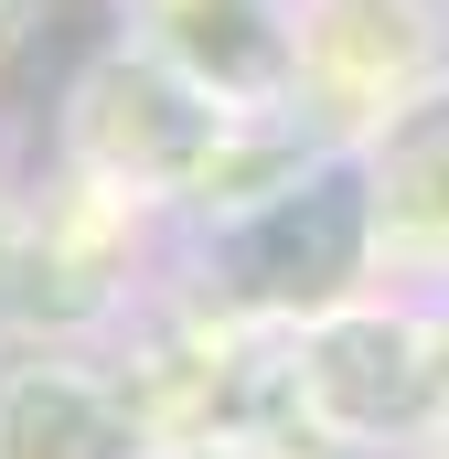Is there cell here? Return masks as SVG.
<instances>
[{"mask_svg":"<svg viewBox=\"0 0 449 459\" xmlns=\"http://www.w3.org/2000/svg\"><path fill=\"white\" fill-rule=\"evenodd\" d=\"M0 299H11V235H0Z\"/></svg>","mask_w":449,"mask_h":459,"instance_id":"ba28073f","label":"cell"},{"mask_svg":"<svg viewBox=\"0 0 449 459\" xmlns=\"http://www.w3.org/2000/svg\"><path fill=\"white\" fill-rule=\"evenodd\" d=\"M161 417L128 374H97L75 352L0 363V459H161Z\"/></svg>","mask_w":449,"mask_h":459,"instance_id":"277c9868","label":"cell"},{"mask_svg":"<svg viewBox=\"0 0 449 459\" xmlns=\"http://www.w3.org/2000/svg\"><path fill=\"white\" fill-rule=\"evenodd\" d=\"M161 459H332V449H311V438H289V428H257V417H224V428L172 438Z\"/></svg>","mask_w":449,"mask_h":459,"instance_id":"52a82bcc","label":"cell"},{"mask_svg":"<svg viewBox=\"0 0 449 459\" xmlns=\"http://www.w3.org/2000/svg\"><path fill=\"white\" fill-rule=\"evenodd\" d=\"M278 428L332 459H385L439 428V321L407 299H342L278 352Z\"/></svg>","mask_w":449,"mask_h":459,"instance_id":"7a4b0ae2","label":"cell"},{"mask_svg":"<svg viewBox=\"0 0 449 459\" xmlns=\"http://www.w3.org/2000/svg\"><path fill=\"white\" fill-rule=\"evenodd\" d=\"M364 171H374V214H385V235L449 246V97H418V108L374 139Z\"/></svg>","mask_w":449,"mask_h":459,"instance_id":"8992f818","label":"cell"},{"mask_svg":"<svg viewBox=\"0 0 449 459\" xmlns=\"http://www.w3.org/2000/svg\"><path fill=\"white\" fill-rule=\"evenodd\" d=\"M65 139H75V160L118 182V193H182V204H246L257 182H246V117L215 108L172 54H108L86 86H75V108H65Z\"/></svg>","mask_w":449,"mask_h":459,"instance_id":"3957f363","label":"cell"},{"mask_svg":"<svg viewBox=\"0 0 449 459\" xmlns=\"http://www.w3.org/2000/svg\"><path fill=\"white\" fill-rule=\"evenodd\" d=\"M385 246V214H374V171L353 150H321V160H289L268 193L224 204L215 246H204V289H215L235 321H268V332H300L342 299H364V267Z\"/></svg>","mask_w":449,"mask_h":459,"instance_id":"6da1fadb","label":"cell"},{"mask_svg":"<svg viewBox=\"0 0 449 459\" xmlns=\"http://www.w3.org/2000/svg\"><path fill=\"white\" fill-rule=\"evenodd\" d=\"M150 54H172L215 108L268 117L300 75V32L278 22V0H161L150 11Z\"/></svg>","mask_w":449,"mask_h":459,"instance_id":"5b68a950","label":"cell"}]
</instances>
